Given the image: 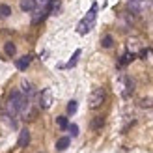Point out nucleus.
Returning a JSON list of instances; mask_svg holds the SVG:
<instances>
[{"label":"nucleus","instance_id":"nucleus-10","mask_svg":"<svg viewBox=\"0 0 153 153\" xmlns=\"http://www.w3.org/2000/svg\"><path fill=\"white\" fill-rule=\"evenodd\" d=\"M69 144H71L69 136H62V138H58V142H56V149L58 151H65L67 148H69Z\"/></svg>","mask_w":153,"mask_h":153},{"label":"nucleus","instance_id":"nucleus-8","mask_svg":"<svg viewBox=\"0 0 153 153\" xmlns=\"http://www.w3.org/2000/svg\"><path fill=\"white\" fill-rule=\"evenodd\" d=\"M127 51H129V52H133V54L140 52V51H142V43H140V39H136V37L129 39V43H127Z\"/></svg>","mask_w":153,"mask_h":153},{"label":"nucleus","instance_id":"nucleus-7","mask_svg":"<svg viewBox=\"0 0 153 153\" xmlns=\"http://www.w3.org/2000/svg\"><path fill=\"white\" fill-rule=\"evenodd\" d=\"M19 6H21V10H22V11H26V13L37 10V2H36V0H21Z\"/></svg>","mask_w":153,"mask_h":153},{"label":"nucleus","instance_id":"nucleus-18","mask_svg":"<svg viewBox=\"0 0 153 153\" xmlns=\"http://www.w3.org/2000/svg\"><path fill=\"white\" fill-rule=\"evenodd\" d=\"M76 110H79V103H76L75 99H73V101L67 103V114H69V116H73V114H75Z\"/></svg>","mask_w":153,"mask_h":153},{"label":"nucleus","instance_id":"nucleus-16","mask_svg":"<svg viewBox=\"0 0 153 153\" xmlns=\"http://www.w3.org/2000/svg\"><path fill=\"white\" fill-rule=\"evenodd\" d=\"M11 15V7L7 4H0V19H7Z\"/></svg>","mask_w":153,"mask_h":153},{"label":"nucleus","instance_id":"nucleus-12","mask_svg":"<svg viewBox=\"0 0 153 153\" xmlns=\"http://www.w3.org/2000/svg\"><path fill=\"white\" fill-rule=\"evenodd\" d=\"M80 54H82V51H80V49H76V51L73 52V56H71V60H69V62L65 64V67H67V69H71V67H75V65H76V62H79V58H80Z\"/></svg>","mask_w":153,"mask_h":153},{"label":"nucleus","instance_id":"nucleus-20","mask_svg":"<svg viewBox=\"0 0 153 153\" xmlns=\"http://www.w3.org/2000/svg\"><path fill=\"white\" fill-rule=\"evenodd\" d=\"M56 123H58L60 129H67V125H69V123H67V118H65V116H58V118H56Z\"/></svg>","mask_w":153,"mask_h":153},{"label":"nucleus","instance_id":"nucleus-21","mask_svg":"<svg viewBox=\"0 0 153 153\" xmlns=\"http://www.w3.org/2000/svg\"><path fill=\"white\" fill-rule=\"evenodd\" d=\"M67 129H69V133H71V136H76V134H79V127H76L75 123H71V125H67Z\"/></svg>","mask_w":153,"mask_h":153},{"label":"nucleus","instance_id":"nucleus-14","mask_svg":"<svg viewBox=\"0 0 153 153\" xmlns=\"http://www.w3.org/2000/svg\"><path fill=\"white\" fill-rule=\"evenodd\" d=\"M101 45H103V49H110L112 45H114V37H112L110 34L103 36V37H101Z\"/></svg>","mask_w":153,"mask_h":153},{"label":"nucleus","instance_id":"nucleus-2","mask_svg":"<svg viewBox=\"0 0 153 153\" xmlns=\"http://www.w3.org/2000/svg\"><path fill=\"white\" fill-rule=\"evenodd\" d=\"M105 99H106L105 88H94V90H91V94H90V97H88V106H90L91 110H97L99 106L105 103Z\"/></svg>","mask_w":153,"mask_h":153},{"label":"nucleus","instance_id":"nucleus-15","mask_svg":"<svg viewBox=\"0 0 153 153\" xmlns=\"http://www.w3.org/2000/svg\"><path fill=\"white\" fill-rule=\"evenodd\" d=\"M4 52L7 56H15V52H17V47L11 43V41H7V43H4Z\"/></svg>","mask_w":153,"mask_h":153},{"label":"nucleus","instance_id":"nucleus-6","mask_svg":"<svg viewBox=\"0 0 153 153\" xmlns=\"http://www.w3.org/2000/svg\"><path fill=\"white\" fill-rule=\"evenodd\" d=\"M21 91L25 94L28 99H34V95H36V90H34V86H32V82H28V80H22L21 82Z\"/></svg>","mask_w":153,"mask_h":153},{"label":"nucleus","instance_id":"nucleus-17","mask_svg":"<svg viewBox=\"0 0 153 153\" xmlns=\"http://www.w3.org/2000/svg\"><path fill=\"white\" fill-rule=\"evenodd\" d=\"M133 58H134V54H133V52H125V54L123 56H121V60H120V65H125V64H131L133 62Z\"/></svg>","mask_w":153,"mask_h":153},{"label":"nucleus","instance_id":"nucleus-9","mask_svg":"<svg viewBox=\"0 0 153 153\" xmlns=\"http://www.w3.org/2000/svg\"><path fill=\"white\" fill-rule=\"evenodd\" d=\"M28 144H30V131L22 129L19 134V148H28Z\"/></svg>","mask_w":153,"mask_h":153},{"label":"nucleus","instance_id":"nucleus-5","mask_svg":"<svg viewBox=\"0 0 153 153\" xmlns=\"http://www.w3.org/2000/svg\"><path fill=\"white\" fill-rule=\"evenodd\" d=\"M127 10H129V13H134V15L142 13L144 0H129V2H127Z\"/></svg>","mask_w":153,"mask_h":153},{"label":"nucleus","instance_id":"nucleus-13","mask_svg":"<svg viewBox=\"0 0 153 153\" xmlns=\"http://www.w3.org/2000/svg\"><path fill=\"white\" fill-rule=\"evenodd\" d=\"M103 125H105V118H103V116H97L94 121H91V125H90V127H91V131H99V129H101Z\"/></svg>","mask_w":153,"mask_h":153},{"label":"nucleus","instance_id":"nucleus-3","mask_svg":"<svg viewBox=\"0 0 153 153\" xmlns=\"http://www.w3.org/2000/svg\"><path fill=\"white\" fill-rule=\"evenodd\" d=\"M133 91H134V82L129 79V76H121V97L123 99L131 97Z\"/></svg>","mask_w":153,"mask_h":153},{"label":"nucleus","instance_id":"nucleus-19","mask_svg":"<svg viewBox=\"0 0 153 153\" xmlns=\"http://www.w3.org/2000/svg\"><path fill=\"white\" fill-rule=\"evenodd\" d=\"M140 108H153V99H140Z\"/></svg>","mask_w":153,"mask_h":153},{"label":"nucleus","instance_id":"nucleus-1","mask_svg":"<svg viewBox=\"0 0 153 153\" xmlns=\"http://www.w3.org/2000/svg\"><path fill=\"white\" fill-rule=\"evenodd\" d=\"M97 4L94 2L91 4V7H90V11L86 13V17H84L80 22H79V26H76V32H79L80 36H86L91 28H94V25H95V19H97Z\"/></svg>","mask_w":153,"mask_h":153},{"label":"nucleus","instance_id":"nucleus-4","mask_svg":"<svg viewBox=\"0 0 153 153\" xmlns=\"http://www.w3.org/2000/svg\"><path fill=\"white\" fill-rule=\"evenodd\" d=\"M51 105H52V91L49 88H45L39 94V106L41 108H51Z\"/></svg>","mask_w":153,"mask_h":153},{"label":"nucleus","instance_id":"nucleus-11","mask_svg":"<svg viewBox=\"0 0 153 153\" xmlns=\"http://www.w3.org/2000/svg\"><path fill=\"white\" fill-rule=\"evenodd\" d=\"M30 62H32V56H22L21 60H17V64H15V65H17L19 71H25L26 67L30 65Z\"/></svg>","mask_w":153,"mask_h":153}]
</instances>
